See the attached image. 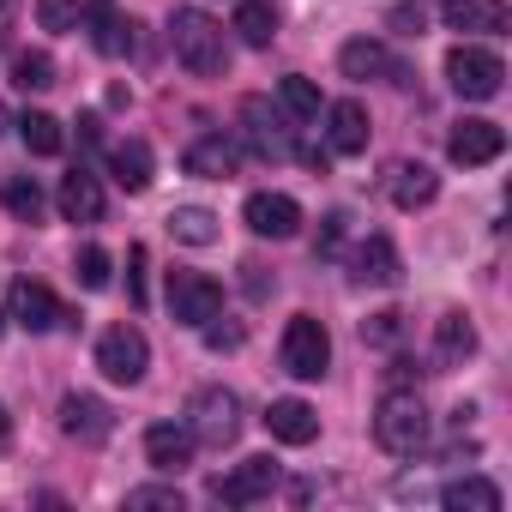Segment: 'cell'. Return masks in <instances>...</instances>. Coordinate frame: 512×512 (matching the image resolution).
I'll return each instance as SVG.
<instances>
[{
    "mask_svg": "<svg viewBox=\"0 0 512 512\" xmlns=\"http://www.w3.org/2000/svg\"><path fill=\"white\" fill-rule=\"evenodd\" d=\"M91 43L109 55V61H121V55H133V19H121L115 13V0H91Z\"/></svg>",
    "mask_w": 512,
    "mask_h": 512,
    "instance_id": "obj_22",
    "label": "cell"
},
{
    "mask_svg": "<svg viewBox=\"0 0 512 512\" xmlns=\"http://www.w3.org/2000/svg\"><path fill=\"white\" fill-rule=\"evenodd\" d=\"M386 193H392V205H398V211H416V205H428V199L440 193V175H434L428 163H392Z\"/></svg>",
    "mask_w": 512,
    "mask_h": 512,
    "instance_id": "obj_20",
    "label": "cell"
},
{
    "mask_svg": "<svg viewBox=\"0 0 512 512\" xmlns=\"http://www.w3.org/2000/svg\"><path fill=\"white\" fill-rule=\"evenodd\" d=\"M13 85H19V91H49V85H55V61H49L43 49H37V55H19V61H13Z\"/></svg>",
    "mask_w": 512,
    "mask_h": 512,
    "instance_id": "obj_32",
    "label": "cell"
},
{
    "mask_svg": "<svg viewBox=\"0 0 512 512\" xmlns=\"http://www.w3.org/2000/svg\"><path fill=\"white\" fill-rule=\"evenodd\" d=\"M187 428H193V440H205V446H229V440L241 434V398H235L229 386H199V392L187 398Z\"/></svg>",
    "mask_w": 512,
    "mask_h": 512,
    "instance_id": "obj_4",
    "label": "cell"
},
{
    "mask_svg": "<svg viewBox=\"0 0 512 512\" xmlns=\"http://www.w3.org/2000/svg\"><path fill=\"white\" fill-rule=\"evenodd\" d=\"M19 139H25V151L31 157H55L67 139H61V121L55 115H43V109H31L25 121H19Z\"/></svg>",
    "mask_w": 512,
    "mask_h": 512,
    "instance_id": "obj_31",
    "label": "cell"
},
{
    "mask_svg": "<svg viewBox=\"0 0 512 512\" xmlns=\"http://www.w3.org/2000/svg\"><path fill=\"white\" fill-rule=\"evenodd\" d=\"M13 25H19V0H0V49L13 43Z\"/></svg>",
    "mask_w": 512,
    "mask_h": 512,
    "instance_id": "obj_41",
    "label": "cell"
},
{
    "mask_svg": "<svg viewBox=\"0 0 512 512\" xmlns=\"http://www.w3.org/2000/svg\"><path fill=\"white\" fill-rule=\"evenodd\" d=\"M434 356L452 362V368L470 362V356H476V326H470L464 314H440V320H434Z\"/></svg>",
    "mask_w": 512,
    "mask_h": 512,
    "instance_id": "obj_26",
    "label": "cell"
},
{
    "mask_svg": "<svg viewBox=\"0 0 512 512\" xmlns=\"http://www.w3.org/2000/svg\"><path fill=\"white\" fill-rule=\"evenodd\" d=\"M7 320H13L19 332H55L67 314H61V302H55V290H49V284L19 278V284L7 290Z\"/></svg>",
    "mask_w": 512,
    "mask_h": 512,
    "instance_id": "obj_10",
    "label": "cell"
},
{
    "mask_svg": "<svg viewBox=\"0 0 512 512\" xmlns=\"http://www.w3.org/2000/svg\"><path fill=\"white\" fill-rule=\"evenodd\" d=\"M7 440H13V422H7V410H0V452H7Z\"/></svg>",
    "mask_w": 512,
    "mask_h": 512,
    "instance_id": "obj_42",
    "label": "cell"
},
{
    "mask_svg": "<svg viewBox=\"0 0 512 512\" xmlns=\"http://www.w3.org/2000/svg\"><path fill=\"white\" fill-rule=\"evenodd\" d=\"M398 338H404V314H398V308H380V314H368V320H362V344L392 350Z\"/></svg>",
    "mask_w": 512,
    "mask_h": 512,
    "instance_id": "obj_33",
    "label": "cell"
},
{
    "mask_svg": "<svg viewBox=\"0 0 512 512\" xmlns=\"http://www.w3.org/2000/svg\"><path fill=\"white\" fill-rule=\"evenodd\" d=\"M278 109H284L290 121H314V115H320V85H314V79H302V73L278 79Z\"/></svg>",
    "mask_w": 512,
    "mask_h": 512,
    "instance_id": "obj_30",
    "label": "cell"
},
{
    "mask_svg": "<svg viewBox=\"0 0 512 512\" xmlns=\"http://www.w3.org/2000/svg\"><path fill=\"white\" fill-rule=\"evenodd\" d=\"M109 169H115V181H121L127 193H145V187H151V145H145V139H121V145L109 151Z\"/></svg>",
    "mask_w": 512,
    "mask_h": 512,
    "instance_id": "obj_25",
    "label": "cell"
},
{
    "mask_svg": "<svg viewBox=\"0 0 512 512\" xmlns=\"http://www.w3.org/2000/svg\"><path fill=\"white\" fill-rule=\"evenodd\" d=\"M446 79H452V91H458L464 103H488V97H500V85H506V61H500L494 49L458 43V49L446 55Z\"/></svg>",
    "mask_w": 512,
    "mask_h": 512,
    "instance_id": "obj_3",
    "label": "cell"
},
{
    "mask_svg": "<svg viewBox=\"0 0 512 512\" xmlns=\"http://www.w3.org/2000/svg\"><path fill=\"white\" fill-rule=\"evenodd\" d=\"M127 296H133V308H145V247L127 253Z\"/></svg>",
    "mask_w": 512,
    "mask_h": 512,
    "instance_id": "obj_39",
    "label": "cell"
},
{
    "mask_svg": "<svg viewBox=\"0 0 512 512\" xmlns=\"http://www.w3.org/2000/svg\"><path fill=\"white\" fill-rule=\"evenodd\" d=\"M169 43H175V61L193 73V79H217L229 67V49H223V25L199 7H175L169 13Z\"/></svg>",
    "mask_w": 512,
    "mask_h": 512,
    "instance_id": "obj_1",
    "label": "cell"
},
{
    "mask_svg": "<svg viewBox=\"0 0 512 512\" xmlns=\"http://www.w3.org/2000/svg\"><path fill=\"white\" fill-rule=\"evenodd\" d=\"M500 151H506V133H500L494 121H482V115L458 121V127H452V139H446V157H452V163H464V169H476V163H494Z\"/></svg>",
    "mask_w": 512,
    "mask_h": 512,
    "instance_id": "obj_12",
    "label": "cell"
},
{
    "mask_svg": "<svg viewBox=\"0 0 512 512\" xmlns=\"http://www.w3.org/2000/svg\"><path fill=\"white\" fill-rule=\"evenodd\" d=\"M284 368H290L296 380H320V374L332 368V338H326V326H320L314 314H296V320L284 326Z\"/></svg>",
    "mask_w": 512,
    "mask_h": 512,
    "instance_id": "obj_6",
    "label": "cell"
},
{
    "mask_svg": "<svg viewBox=\"0 0 512 512\" xmlns=\"http://www.w3.org/2000/svg\"><path fill=\"white\" fill-rule=\"evenodd\" d=\"M506 0H446V25L464 37H500L506 31Z\"/></svg>",
    "mask_w": 512,
    "mask_h": 512,
    "instance_id": "obj_19",
    "label": "cell"
},
{
    "mask_svg": "<svg viewBox=\"0 0 512 512\" xmlns=\"http://www.w3.org/2000/svg\"><path fill=\"white\" fill-rule=\"evenodd\" d=\"M0 205H7L19 223H43V187L31 181V175H7V181H0Z\"/></svg>",
    "mask_w": 512,
    "mask_h": 512,
    "instance_id": "obj_28",
    "label": "cell"
},
{
    "mask_svg": "<svg viewBox=\"0 0 512 512\" xmlns=\"http://www.w3.org/2000/svg\"><path fill=\"white\" fill-rule=\"evenodd\" d=\"M169 314L181 326H211L223 314V284L205 272H169Z\"/></svg>",
    "mask_w": 512,
    "mask_h": 512,
    "instance_id": "obj_7",
    "label": "cell"
},
{
    "mask_svg": "<svg viewBox=\"0 0 512 512\" xmlns=\"http://www.w3.org/2000/svg\"><path fill=\"white\" fill-rule=\"evenodd\" d=\"M272 488H278V464L272 458H241L235 470L211 476V500H223V506H253V500H266Z\"/></svg>",
    "mask_w": 512,
    "mask_h": 512,
    "instance_id": "obj_9",
    "label": "cell"
},
{
    "mask_svg": "<svg viewBox=\"0 0 512 512\" xmlns=\"http://www.w3.org/2000/svg\"><path fill=\"white\" fill-rule=\"evenodd\" d=\"M344 235H350V211H332L326 229H320V253H326V260H338V253H344Z\"/></svg>",
    "mask_w": 512,
    "mask_h": 512,
    "instance_id": "obj_37",
    "label": "cell"
},
{
    "mask_svg": "<svg viewBox=\"0 0 512 512\" xmlns=\"http://www.w3.org/2000/svg\"><path fill=\"white\" fill-rule=\"evenodd\" d=\"M338 67H344V79H386V73H398L392 55H386V43H374V37L344 43L338 49Z\"/></svg>",
    "mask_w": 512,
    "mask_h": 512,
    "instance_id": "obj_23",
    "label": "cell"
},
{
    "mask_svg": "<svg viewBox=\"0 0 512 512\" xmlns=\"http://www.w3.org/2000/svg\"><path fill=\"white\" fill-rule=\"evenodd\" d=\"M356 272V284H374V290H392L398 278H404V260H398V247H392V235H368L362 247H356V260H350Z\"/></svg>",
    "mask_w": 512,
    "mask_h": 512,
    "instance_id": "obj_15",
    "label": "cell"
},
{
    "mask_svg": "<svg viewBox=\"0 0 512 512\" xmlns=\"http://www.w3.org/2000/svg\"><path fill=\"white\" fill-rule=\"evenodd\" d=\"M43 31H79V0H37Z\"/></svg>",
    "mask_w": 512,
    "mask_h": 512,
    "instance_id": "obj_35",
    "label": "cell"
},
{
    "mask_svg": "<svg viewBox=\"0 0 512 512\" xmlns=\"http://www.w3.org/2000/svg\"><path fill=\"white\" fill-rule=\"evenodd\" d=\"M266 428H272V440H284V446H308V440L320 434V416H314L308 398H272Z\"/></svg>",
    "mask_w": 512,
    "mask_h": 512,
    "instance_id": "obj_18",
    "label": "cell"
},
{
    "mask_svg": "<svg viewBox=\"0 0 512 512\" xmlns=\"http://www.w3.org/2000/svg\"><path fill=\"white\" fill-rule=\"evenodd\" d=\"M326 145H332L338 157L368 151V109H362L356 97H344V103H332V109H326Z\"/></svg>",
    "mask_w": 512,
    "mask_h": 512,
    "instance_id": "obj_17",
    "label": "cell"
},
{
    "mask_svg": "<svg viewBox=\"0 0 512 512\" xmlns=\"http://www.w3.org/2000/svg\"><path fill=\"white\" fill-rule=\"evenodd\" d=\"M73 278H79L85 290H109V253H103V247H79Z\"/></svg>",
    "mask_w": 512,
    "mask_h": 512,
    "instance_id": "obj_34",
    "label": "cell"
},
{
    "mask_svg": "<svg viewBox=\"0 0 512 512\" xmlns=\"http://www.w3.org/2000/svg\"><path fill=\"white\" fill-rule=\"evenodd\" d=\"M127 506H133V512H181V488H157V482H151V488H133Z\"/></svg>",
    "mask_w": 512,
    "mask_h": 512,
    "instance_id": "obj_36",
    "label": "cell"
},
{
    "mask_svg": "<svg viewBox=\"0 0 512 512\" xmlns=\"http://www.w3.org/2000/svg\"><path fill=\"white\" fill-rule=\"evenodd\" d=\"M241 217H247L253 235H272V241H290V235L302 229V205H296L290 193H253V199L241 205Z\"/></svg>",
    "mask_w": 512,
    "mask_h": 512,
    "instance_id": "obj_11",
    "label": "cell"
},
{
    "mask_svg": "<svg viewBox=\"0 0 512 512\" xmlns=\"http://www.w3.org/2000/svg\"><path fill=\"white\" fill-rule=\"evenodd\" d=\"M193 428L187 422H151L145 428V458H151V470H163V476H175V470H187L193 464Z\"/></svg>",
    "mask_w": 512,
    "mask_h": 512,
    "instance_id": "obj_13",
    "label": "cell"
},
{
    "mask_svg": "<svg viewBox=\"0 0 512 512\" xmlns=\"http://www.w3.org/2000/svg\"><path fill=\"white\" fill-rule=\"evenodd\" d=\"M422 25H428L422 0H404V7H392V31H404V37H422Z\"/></svg>",
    "mask_w": 512,
    "mask_h": 512,
    "instance_id": "obj_38",
    "label": "cell"
},
{
    "mask_svg": "<svg viewBox=\"0 0 512 512\" xmlns=\"http://www.w3.org/2000/svg\"><path fill=\"white\" fill-rule=\"evenodd\" d=\"M241 127H247V145L260 151V157H290L296 151V133H290L296 121L284 109H272L266 97H247L241 103Z\"/></svg>",
    "mask_w": 512,
    "mask_h": 512,
    "instance_id": "obj_8",
    "label": "cell"
},
{
    "mask_svg": "<svg viewBox=\"0 0 512 512\" xmlns=\"http://www.w3.org/2000/svg\"><path fill=\"white\" fill-rule=\"evenodd\" d=\"M229 31H235L247 49H272V37H278V13H272V0H241Z\"/></svg>",
    "mask_w": 512,
    "mask_h": 512,
    "instance_id": "obj_24",
    "label": "cell"
},
{
    "mask_svg": "<svg viewBox=\"0 0 512 512\" xmlns=\"http://www.w3.org/2000/svg\"><path fill=\"white\" fill-rule=\"evenodd\" d=\"M199 332H205V344H211V350H235V344H241V332H235V326H199Z\"/></svg>",
    "mask_w": 512,
    "mask_h": 512,
    "instance_id": "obj_40",
    "label": "cell"
},
{
    "mask_svg": "<svg viewBox=\"0 0 512 512\" xmlns=\"http://www.w3.org/2000/svg\"><path fill=\"white\" fill-rule=\"evenodd\" d=\"M374 440L392 452V458H416L428 446V404L416 392H386L380 410H374Z\"/></svg>",
    "mask_w": 512,
    "mask_h": 512,
    "instance_id": "obj_2",
    "label": "cell"
},
{
    "mask_svg": "<svg viewBox=\"0 0 512 512\" xmlns=\"http://www.w3.org/2000/svg\"><path fill=\"white\" fill-rule=\"evenodd\" d=\"M446 512H500V488L494 482H482V476H458V482H446Z\"/></svg>",
    "mask_w": 512,
    "mask_h": 512,
    "instance_id": "obj_27",
    "label": "cell"
},
{
    "mask_svg": "<svg viewBox=\"0 0 512 512\" xmlns=\"http://www.w3.org/2000/svg\"><path fill=\"white\" fill-rule=\"evenodd\" d=\"M7 127H13V121H7V103H0V133H7Z\"/></svg>",
    "mask_w": 512,
    "mask_h": 512,
    "instance_id": "obj_43",
    "label": "cell"
},
{
    "mask_svg": "<svg viewBox=\"0 0 512 512\" xmlns=\"http://www.w3.org/2000/svg\"><path fill=\"white\" fill-rule=\"evenodd\" d=\"M169 235L187 241V247H211V241H217V217H211L205 205H175V211H169Z\"/></svg>",
    "mask_w": 512,
    "mask_h": 512,
    "instance_id": "obj_29",
    "label": "cell"
},
{
    "mask_svg": "<svg viewBox=\"0 0 512 512\" xmlns=\"http://www.w3.org/2000/svg\"><path fill=\"white\" fill-rule=\"evenodd\" d=\"M61 217L67 223H103V187H97V175L73 169L61 181Z\"/></svg>",
    "mask_w": 512,
    "mask_h": 512,
    "instance_id": "obj_21",
    "label": "cell"
},
{
    "mask_svg": "<svg viewBox=\"0 0 512 512\" xmlns=\"http://www.w3.org/2000/svg\"><path fill=\"white\" fill-rule=\"evenodd\" d=\"M61 428L73 434V440H109L115 434V410L103 404V398H91V392H67L61 398Z\"/></svg>",
    "mask_w": 512,
    "mask_h": 512,
    "instance_id": "obj_14",
    "label": "cell"
},
{
    "mask_svg": "<svg viewBox=\"0 0 512 512\" xmlns=\"http://www.w3.org/2000/svg\"><path fill=\"white\" fill-rule=\"evenodd\" d=\"M187 175H205V181H229L235 169H241V145L235 139H223V133H205V139H193L187 145Z\"/></svg>",
    "mask_w": 512,
    "mask_h": 512,
    "instance_id": "obj_16",
    "label": "cell"
},
{
    "mask_svg": "<svg viewBox=\"0 0 512 512\" xmlns=\"http://www.w3.org/2000/svg\"><path fill=\"white\" fill-rule=\"evenodd\" d=\"M97 368H103L115 386H139L145 368H151V344H145V332H139V326H109V332L97 338Z\"/></svg>",
    "mask_w": 512,
    "mask_h": 512,
    "instance_id": "obj_5",
    "label": "cell"
}]
</instances>
